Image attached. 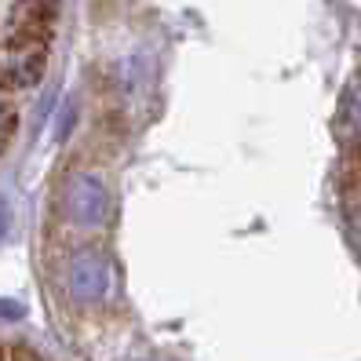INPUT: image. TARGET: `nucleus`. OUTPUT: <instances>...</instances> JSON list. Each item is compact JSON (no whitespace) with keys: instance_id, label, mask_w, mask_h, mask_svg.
I'll return each mask as SVG.
<instances>
[{"instance_id":"obj_2","label":"nucleus","mask_w":361,"mask_h":361,"mask_svg":"<svg viewBox=\"0 0 361 361\" xmlns=\"http://www.w3.org/2000/svg\"><path fill=\"white\" fill-rule=\"evenodd\" d=\"M0 361H4V357H0Z\"/></svg>"},{"instance_id":"obj_1","label":"nucleus","mask_w":361,"mask_h":361,"mask_svg":"<svg viewBox=\"0 0 361 361\" xmlns=\"http://www.w3.org/2000/svg\"><path fill=\"white\" fill-rule=\"evenodd\" d=\"M11 361H44V357L30 347H11Z\"/></svg>"}]
</instances>
